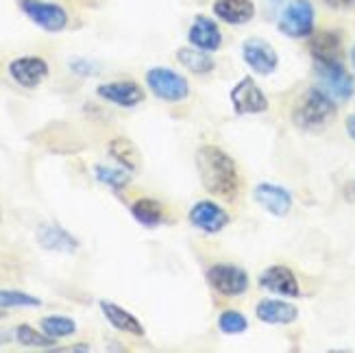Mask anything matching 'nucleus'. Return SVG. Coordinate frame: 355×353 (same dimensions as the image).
Segmentation results:
<instances>
[{"label": "nucleus", "mask_w": 355, "mask_h": 353, "mask_svg": "<svg viewBox=\"0 0 355 353\" xmlns=\"http://www.w3.org/2000/svg\"><path fill=\"white\" fill-rule=\"evenodd\" d=\"M196 171L203 188L220 198H234L240 190L238 166L218 146H200L196 150Z\"/></svg>", "instance_id": "nucleus-1"}, {"label": "nucleus", "mask_w": 355, "mask_h": 353, "mask_svg": "<svg viewBox=\"0 0 355 353\" xmlns=\"http://www.w3.org/2000/svg\"><path fill=\"white\" fill-rule=\"evenodd\" d=\"M336 116V101L329 98L318 85L303 92L292 110V122L303 131H318L327 127Z\"/></svg>", "instance_id": "nucleus-2"}, {"label": "nucleus", "mask_w": 355, "mask_h": 353, "mask_svg": "<svg viewBox=\"0 0 355 353\" xmlns=\"http://www.w3.org/2000/svg\"><path fill=\"white\" fill-rule=\"evenodd\" d=\"M314 22H316V11L310 0H290L279 13L277 28L286 37L303 40L314 33Z\"/></svg>", "instance_id": "nucleus-3"}, {"label": "nucleus", "mask_w": 355, "mask_h": 353, "mask_svg": "<svg viewBox=\"0 0 355 353\" xmlns=\"http://www.w3.org/2000/svg\"><path fill=\"white\" fill-rule=\"evenodd\" d=\"M146 85L159 101L166 103H181L190 94V85L185 76L171 68H150L146 72Z\"/></svg>", "instance_id": "nucleus-4"}, {"label": "nucleus", "mask_w": 355, "mask_h": 353, "mask_svg": "<svg viewBox=\"0 0 355 353\" xmlns=\"http://www.w3.org/2000/svg\"><path fill=\"white\" fill-rule=\"evenodd\" d=\"M316 76L318 87L336 103H345L353 96L355 81L343 66V61L340 64H316Z\"/></svg>", "instance_id": "nucleus-5"}, {"label": "nucleus", "mask_w": 355, "mask_h": 353, "mask_svg": "<svg viewBox=\"0 0 355 353\" xmlns=\"http://www.w3.org/2000/svg\"><path fill=\"white\" fill-rule=\"evenodd\" d=\"M207 284L223 297H240L249 290V275L236 264H214L205 273Z\"/></svg>", "instance_id": "nucleus-6"}, {"label": "nucleus", "mask_w": 355, "mask_h": 353, "mask_svg": "<svg viewBox=\"0 0 355 353\" xmlns=\"http://www.w3.org/2000/svg\"><path fill=\"white\" fill-rule=\"evenodd\" d=\"M20 7L28 20H33L49 33H59L68 26V13L61 5L46 3V0H22Z\"/></svg>", "instance_id": "nucleus-7"}, {"label": "nucleus", "mask_w": 355, "mask_h": 353, "mask_svg": "<svg viewBox=\"0 0 355 353\" xmlns=\"http://www.w3.org/2000/svg\"><path fill=\"white\" fill-rule=\"evenodd\" d=\"M231 105H234V112L238 116L264 114L268 110V98L251 76H244V79L238 81V85L231 89Z\"/></svg>", "instance_id": "nucleus-8"}, {"label": "nucleus", "mask_w": 355, "mask_h": 353, "mask_svg": "<svg viewBox=\"0 0 355 353\" xmlns=\"http://www.w3.org/2000/svg\"><path fill=\"white\" fill-rule=\"evenodd\" d=\"M242 57L253 72L268 76L279 66V57H277L275 49L261 37H251L242 44Z\"/></svg>", "instance_id": "nucleus-9"}, {"label": "nucleus", "mask_w": 355, "mask_h": 353, "mask_svg": "<svg viewBox=\"0 0 355 353\" xmlns=\"http://www.w3.org/2000/svg\"><path fill=\"white\" fill-rule=\"evenodd\" d=\"M259 286L272 295H279V297H299L301 295V286L295 277V273L282 264L268 266L264 273H261Z\"/></svg>", "instance_id": "nucleus-10"}, {"label": "nucleus", "mask_w": 355, "mask_h": 353, "mask_svg": "<svg viewBox=\"0 0 355 353\" xmlns=\"http://www.w3.org/2000/svg\"><path fill=\"white\" fill-rule=\"evenodd\" d=\"M9 74L22 87H37L49 76V64L42 57H18L9 64Z\"/></svg>", "instance_id": "nucleus-11"}, {"label": "nucleus", "mask_w": 355, "mask_h": 353, "mask_svg": "<svg viewBox=\"0 0 355 353\" xmlns=\"http://www.w3.org/2000/svg\"><path fill=\"white\" fill-rule=\"evenodd\" d=\"M190 223L205 234H218L227 227L229 214L214 201H198L190 209Z\"/></svg>", "instance_id": "nucleus-12"}, {"label": "nucleus", "mask_w": 355, "mask_h": 353, "mask_svg": "<svg viewBox=\"0 0 355 353\" xmlns=\"http://www.w3.org/2000/svg\"><path fill=\"white\" fill-rule=\"evenodd\" d=\"M253 198L259 207H264L272 216H286L292 207V194L282 186H275V183H257Z\"/></svg>", "instance_id": "nucleus-13"}, {"label": "nucleus", "mask_w": 355, "mask_h": 353, "mask_svg": "<svg viewBox=\"0 0 355 353\" xmlns=\"http://www.w3.org/2000/svg\"><path fill=\"white\" fill-rule=\"evenodd\" d=\"M188 40L194 49H200L205 53H216L223 46V33H220L218 24H216L211 18H205V15H196L194 18Z\"/></svg>", "instance_id": "nucleus-14"}, {"label": "nucleus", "mask_w": 355, "mask_h": 353, "mask_svg": "<svg viewBox=\"0 0 355 353\" xmlns=\"http://www.w3.org/2000/svg\"><path fill=\"white\" fill-rule=\"evenodd\" d=\"M310 53L316 64H340L343 61V37L336 31H320L310 40Z\"/></svg>", "instance_id": "nucleus-15"}, {"label": "nucleus", "mask_w": 355, "mask_h": 353, "mask_svg": "<svg viewBox=\"0 0 355 353\" xmlns=\"http://www.w3.org/2000/svg\"><path fill=\"white\" fill-rule=\"evenodd\" d=\"M98 96L118 107H135L144 101V89L133 81H114L98 85Z\"/></svg>", "instance_id": "nucleus-16"}, {"label": "nucleus", "mask_w": 355, "mask_h": 353, "mask_svg": "<svg viewBox=\"0 0 355 353\" xmlns=\"http://www.w3.org/2000/svg\"><path fill=\"white\" fill-rule=\"evenodd\" d=\"M255 314L266 325H290L297 320L299 310L282 299H261L255 308Z\"/></svg>", "instance_id": "nucleus-17"}, {"label": "nucleus", "mask_w": 355, "mask_h": 353, "mask_svg": "<svg viewBox=\"0 0 355 353\" xmlns=\"http://www.w3.org/2000/svg\"><path fill=\"white\" fill-rule=\"evenodd\" d=\"M37 244L46 251H57V253H74L79 249V242L72 234H68L64 227L59 225H40L37 227Z\"/></svg>", "instance_id": "nucleus-18"}, {"label": "nucleus", "mask_w": 355, "mask_h": 353, "mask_svg": "<svg viewBox=\"0 0 355 353\" xmlns=\"http://www.w3.org/2000/svg\"><path fill=\"white\" fill-rule=\"evenodd\" d=\"M214 13L218 20L240 26L255 18V5L253 0H216Z\"/></svg>", "instance_id": "nucleus-19"}, {"label": "nucleus", "mask_w": 355, "mask_h": 353, "mask_svg": "<svg viewBox=\"0 0 355 353\" xmlns=\"http://www.w3.org/2000/svg\"><path fill=\"white\" fill-rule=\"evenodd\" d=\"M101 310L105 314V318L110 320V325L118 332H125L131 336H144V325L137 320L131 312H127L122 305L114 303V301H101Z\"/></svg>", "instance_id": "nucleus-20"}, {"label": "nucleus", "mask_w": 355, "mask_h": 353, "mask_svg": "<svg viewBox=\"0 0 355 353\" xmlns=\"http://www.w3.org/2000/svg\"><path fill=\"white\" fill-rule=\"evenodd\" d=\"M177 59H179V64L183 68H188L190 72L194 74H209L216 64H214V59L209 57V53L205 51H200V49H190V46H185V49H179L177 51Z\"/></svg>", "instance_id": "nucleus-21"}, {"label": "nucleus", "mask_w": 355, "mask_h": 353, "mask_svg": "<svg viewBox=\"0 0 355 353\" xmlns=\"http://www.w3.org/2000/svg\"><path fill=\"white\" fill-rule=\"evenodd\" d=\"M131 214L144 227H157L164 221V207L155 198H137L131 205Z\"/></svg>", "instance_id": "nucleus-22"}, {"label": "nucleus", "mask_w": 355, "mask_h": 353, "mask_svg": "<svg viewBox=\"0 0 355 353\" xmlns=\"http://www.w3.org/2000/svg\"><path fill=\"white\" fill-rule=\"evenodd\" d=\"M110 153H112V157L122 166V168H127L129 173L137 171L140 168V153H137L135 144L125 140V137H118V140H112L110 142Z\"/></svg>", "instance_id": "nucleus-23"}, {"label": "nucleus", "mask_w": 355, "mask_h": 353, "mask_svg": "<svg viewBox=\"0 0 355 353\" xmlns=\"http://www.w3.org/2000/svg\"><path fill=\"white\" fill-rule=\"evenodd\" d=\"M42 332L49 334L51 338H68L76 332V323L70 316H61V314H51L42 318Z\"/></svg>", "instance_id": "nucleus-24"}, {"label": "nucleus", "mask_w": 355, "mask_h": 353, "mask_svg": "<svg viewBox=\"0 0 355 353\" xmlns=\"http://www.w3.org/2000/svg\"><path fill=\"white\" fill-rule=\"evenodd\" d=\"M42 301L33 295L20 293V290H3L0 288V310L9 308H40Z\"/></svg>", "instance_id": "nucleus-25"}, {"label": "nucleus", "mask_w": 355, "mask_h": 353, "mask_svg": "<svg viewBox=\"0 0 355 353\" xmlns=\"http://www.w3.org/2000/svg\"><path fill=\"white\" fill-rule=\"evenodd\" d=\"M15 341L22 347H37V349H49L55 345V338H51L49 334L33 329L31 325H18V329H15Z\"/></svg>", "instance_id": "nucleus-26"}, {"label": "nucleus", "mask_w": 355, "mask_h": 353, "mask_svg": "<svg viewBox=\"0 0 355 353\" xmlns=\"http://www.w3.org/2000/svg\"><path fill=\"white\" fill-rule=\"evenodd\" d=\"M96 179L101 183H105V186H110L114 190H122L127 188V183L131 181V175L129 171H122V168H107V166H96L94 171Z\"/></svg>", "instance_id": "nucleus-27"}, {"label": "nucleus", "mask_w": 355, "mask_h": 353, "mask_svg": "<svg viewBox=\"0 0 355 353\" xmlns=\"http://www.w3.org/2000/svg\"><path fill=\"white\" fill-rule=\"evenodd\" d=\"M218 327L223 334H229V336H234V334H242L246 332V327H249V320H246L244 314L236 312V310H227L218 316Z\"/></svg>", "instance_id": "nucleus-28"}, {"label": "nucleus", "mask_w": 355, "mask_h": 353, "mask_svg": "<svg viewBox=\"0 0 355 353\" xmlns=\"http://www.w3.org/2000/svg\"><path fill=\"white\" fill-rule=\"evenodd\" d=\"M334 11H351L355 9V0H322Z\"/></svg>", "instance_id": "nucleus-29"}, {"label": "nucleus", "mask_w": 355, "mask_h": 353, "mask_svg": "<svg viewBox=\"0 0 355 353\" xmlns=\"http://www.w3.org/2000/svg\"><path fill=\"white\" fill-rule=\"evenodd\" d=\"M70 68L74 72H79V74H92V72H96V66L89 64V61H72Z\"/></svg>", "instance_id": "nucleus-30"}, {"label": "nucleus", "mask_w": 355, "mask_h": 353, "mask_svg": "<svg viewBox=\"0 0 355 353\" xmlns=\"http://www.w3.org/2000/svg\"><path fill=\"white\" fill-rule=\"evenodd\" d=\"M347 133H349L351 140H355V114L347 118Z\"/></svg>", "instance_id": "nucleus-31"}, {"label": "nucleus", "mask_w": 355, "mask_h": 353, "mask_svg": "<svg viewBox=\"0 0 355 353\" xmlns=\"http://www.w3.org/2000/svg\"><path fill=\"white\" fill-rule=\"evenodd\" d=\"M351 61H353V66H355V46L351 49Z\"/></svg>", "instance_id": "nucleus-32"}, {"label": "nucleus", "mask_w": 355, "mask_h": 353, "mask_svg": "<svg viewBox=\"0 0 355 353\" xmlns=\"http://www.w3.org/2000/svg\"><path fill=\"white\" fill-rule=\"evenodd\" d=\"M3 316H5V314H3V312H0V318H3Z\"/></svg>", "instance_id": "nucleus-33"}]
</instances>
